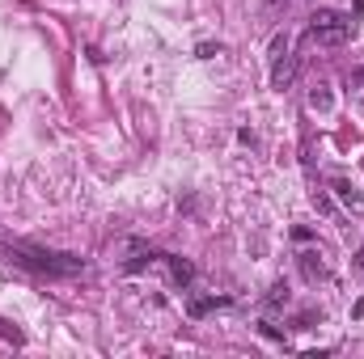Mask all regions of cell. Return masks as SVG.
Returning <instances> with one entry per match:
<instances>
[{
  "label": "cell",
  "instance_id": "8992f818",
  "mask_svg": "<svg viewBox=\"0 0 364 359\" xmlns=\"http://www.w3.org/2000/svg\"><path fill=\"white\" fill-rule=\"evenodd\" d=\"M301 270H305V279H309V283H318V279H326V275H331L326 263H322V250H305V254H301Z\"/></svg>",
  "mask_w": 364,
  "mask_h": 359
},
{
  "label": "cell",
  "instance_id": "3957f363",
  "mask_svg": "<svg viewBox=\"0 0 364 359\" xmlns=\"http://www.w3.org/2000/svg\"><path fill=\"white\" fill-rule=\"evenodd\" d=\"M272 89H292V81H296V68H301V64H296V55H288V34H279V38H275L272 43Z\"/></svg>",
  "mask_w": 364,
  "mask_h": 359
},
{
  "label": "cell",
  "instance_id": "ba28073f",
  "mask_svg": "<svg viewBox=\"0 0 364 359\" xmlns=\"http://www.w3.org/2000/svg\"><path fill=\"white\" fill-rule=\"evenodd\" d=\"M288 300H292L288 296V283H275L272 296H267V309H288Z\"/></svg>",
  "mask_w": 364,
  "mask_h": 359
},
{
  "label": "cell",
  "instance_id": "4fadbf2b",
  "mask_svg": "<svg viewBox=\"0 0 364 359\" xmlns=\"http://www.w3.org/2000/svg\"><path fill=\"white\" fill-rule=\"evenodd\" d=\"M352 81H356V85H364V68H356V72H352Z\"/></svg>",
  "mask_w": 364,
  "mask_h": 359
},
{
  "label": "cell",
  "instance_id": "5b68a950",
  "mask_svg": "<svg viewBox=\"0 0 364 359\" xmlns=\"http://www.w3.org/2000/svg\"><path fill=\"white\" fill-rule=\"evenodd\" d=\"M161 263L170 267V275H174L178 287H191V283H195V267H191L186 258H178V254H161Z\"/></svg>",
  "mask_w": 364,
  "mask_h": 359
},
{
  "label": "cell",
  "instance_id": "6da1fadb",
  "mask_svg": "<svg viewBox=\"0 0 364 359\" xmlns=\"http://www.w3.org/2000/svg\"><path fill=\"white\" fill-rule=\"evenodd\" d=\"M13 258L21 267L38 270V275H81L85 263L73 258V254H55V250H43V245H13Z\"/></svg>",
  "mask_w": 364,
  "mask_h": 359
},
{
  "label": "cell",
  "instance_id": "8fae6325",
  "mask_svg": "<svg viewBox=\"0 0 364 359\" xmlns=\"http://www.w3.org/2000/svg\"><path fill=\"white\" fill-rule=\"evenodd\" d=\"M216 51H220V47H212V43H199V51H195V55H199V60H212Z\"/></svg>",
  "mask_w": 364,
  "mask_h": 359
},
{
  "label": "cell",
  "instance_id": "30bf717a",
  "mask_svg": "<svg viewBox=\"0 0 364 359\" xmlns=\"http://www.w3.org/2000/svg\"><path fill=\"white\" fill-rule=\"evenodd\" d=\"M309 106H314V110H331V93H326V85H318V89L309 93Z\"/></svg>",
  "mask_w": 364,
  "mask_h": 359
},
{
  "label": "cell",
  "instance_id": "9c48e42d",
  "mask_svg": "<svg viewBox=\"0 0 364 359\" xmlns=\"http://www.w3.org/2000/svg\"><path fill=\"white\" fill-rule=\"evenodd\" d=\"M0 338H4V343H13V347H21V343H26V334H21L13 321H4V317H0Z\"/></svg>",
  "mask_w": 364,
  "mask_h": 359
},
{
  "label": "cell",
  "instance_id": "52a82bcc",
  "mask_svg": "<svg viewBox=\"0 0 364 359\" xmlns=\"http://www.w3.org/2000/svg\"><path fill=\"white\" fill-rule=\"evenodd\" d=\"M225 304H229V296H216V292H212V296H199V300H191L186 309H191V317H203V313H212V309H225Z\"/></svg>",
  "mask_w": 364,
  "mask_h": 359
},
{
  "label": "cell",
  "instance_id": "277c9868",
  "mask_svg": "<svg viewBox=\"0 0 364 359\" xmlns=\"http://www.w3.org/2000/svg\"><path fill=\"white\" fill-rule=\"evenodd\" d=\"M331 190H335V199L343 203V211H348V216L364 220V190L356 186V182H352V178H331Z\"/></svg>",
  "mask_w": 364,
  "mask_h": 359
},
{
  "label": "cell",
  "instance_id": "7a4b0ae2",
  "mask_svg": "<svg viewBox=\"0 0 364 359\" xmlns=\"http://www.w3.org/2000/svg\"><path fill=\"white\" fill-rule=\"evenodd\" d=\"M309 38L318 47H343L352 38V17L348 13H335V9H318L309 17Z\"/></svg>",
  "mask_w": 364,
  "mask_h": 359
},
{
  "label": "cell",
  "instance_id": "7c38bea8",
  "mask_svg": "<svg viewBox=\"0 0 364 359\" xmlns=\"http://www.w3.org/2000/svg\"><path fill=\"white\" fill-rule=\"evenodd\" d=\"M279 4L288 9V0H263V9H279Z\"/></svg>",
  "mask_w": 364,
  "mask_h": 359
}]
</instances>
